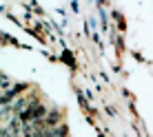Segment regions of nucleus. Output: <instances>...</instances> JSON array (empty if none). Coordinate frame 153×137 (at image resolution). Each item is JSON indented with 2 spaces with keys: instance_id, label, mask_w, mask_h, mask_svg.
I'll use <instances>...</instances> for the list:
<instances>
[{
  "instance_id": "nucleus-1",
  "label": "nucleus",
  "mask_w": 153,
  "mask_h": 137,
  "mask_svg": "<svg viewBox=\"0 0 153 137\" xmlns=\"http://www.w3.org/2000/svg\"><path fill=\"white\" fill-rule=\"evenodd\" d=\"M25 88H29V84L20 82V84H16L13 88H9V91H2V106H11V102L16 99V95H18V93H22Z\"/></svg>"
},
{
  "instance_id": "nucleus-2",
  "label": "nucleus",
  "mask_w": 153,
  "mask_h": 137,
  "mask_svg": "<svg viewBox=\"0 0 153 137\" xmlns=\"http://www.w3.org/2000/svg\"><path fill=\"white\" fill-rule=\"evenodd\" d=\"M29 102H31V97H18V99H13V104H11V115H20L25 108L29 106Z\"/></svg>"
},
{
  "instance_id": "nucleus-3",
  "label": "nucleus",
  "mask_w": 153,
  "mask_h": 137,
  "mask_svg": "<svg viewBox=\"0 0 153 137\" xmlns=\"http://www.w3.org/2000/svg\"><path fill=\"white\" fill-rule=\"evenodd\" d=\"M45 122H47V126H49V128H58V124H60V110L53 108V110H51V113L45 117Z\"/></svg>"
}]
</instances>
